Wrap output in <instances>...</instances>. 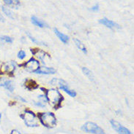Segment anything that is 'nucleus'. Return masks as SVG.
Masks as SVG:
<instances>
[{
    "instance_id": "1",
    "label": "nucleus",
    "mask_w": 134,
    "mask_h": 134,
    "mask_svg": "<svg viewBox=\"0 0 134 134\" xmlns=\"http://www.w3.org/2000/svg\"><path fill=\"white\" fill-rule=\"evenodd\" d=\"M46 98L48 102H49L54 109L60 107L61 102L63 100V96L60 92L57 89H49L46 91Z\"/></svg>"
},
{
    "instance_id": "2",
    "label": "nucleus",
    "mask_w": 134,
    "mask_h": 134,
    "mask_svg": "<svg viewBox=\"0 0 134 134\" xmlns=\"http://www.w3.org/2000/svg\"><path fill=\"white\" fill-rule=\"evenodd\" d=\"M40 122L45 127L48 128H52L57 125V119L52 112H45L40 113L39 115Z\"/></svg>"
},
{
    "instance_id": "3",
    "label": "nucleus",
    "mask_w": 134,
    "mask_h": 134,
    "mask_svg": "<svg viewBox=\"0 0 134 134\" xmlns=\"http://www.w3.org/2000/svg\"><path fill=\"white\" fill-rule=\"evenodd\" d=\"M21 117L23 119L25 122V125L28 127H34L39 126L38 119L36 117L33 111L29 110H25L24 114H21Z\"/></svg>"
},
{
    "instance_id": "4",
    "label": "nucleus",
    "mask_w": 134,
    "mask_h": 134,
    "mask_svg": "<svg viewBox=\"0 0 134 134\" xmlns=\"http://www.w3.org/2000/svg\"><path fill=\"white\" fill-rule=\"evenodd\" d=\"M51 84H52V85H57L59 87V89L63 91L64 92H65L71 97H76V91L70 89L67 82L63 80H58L57 78H54L51 81Z\"/></svg>"
},
{
    "instance_id": "5",
    "label": "nucleus",
    "mask_w": 134,
    "mask_h": 134,
    "mask_svg": "<svg viewBox=\"0 0 134 134\" xmlns=\"http://www.w3.org/2000/svg\"><path fill=\"white\" fill-rule=\"evenodd\" d=\"M81 129L87 133H91L94 134H106L104 131L99 127L97 124L92 122H87L82 126Z\"/></svg>"
},
{
    "instance_id": "6",
    "label": "nucleus",
    "mask_w": 134,
    "mask_h": 134,
    "mask_svg": "<svg viewBox=\"0 0 134 134\" xmlns=\"http://www.w3.org/2000/svg\"><path fill=\"white\" fill-rule=\"evenodd\" d=\"M24 67L25 70L28 72L35 73V71L40 68V63L35 58H32L24 64Z\"/></svg>"
},
{
    "instance_id": "7",
    "label": "nucleus",
    "mask_w": 134,
    "mask_h": 134,
    "mask_svg": "<svg viewBox=\"0 0 134 134\" xmlns=\"http://www.w3.org/2000/svg\"><path fill=\"white\" fill-rule=\"evenodd\" d=\"M16 66L13 61H7L2 65L0 70L2 74H13L16 71Z\"/></svg>"
},
{
    "instance_id": "8",
    "label": "nucleus",
    "mask_w": 134,
    "mask_h": 134,
    "mask_svg": "<svg viewBox=\"0 0 134 134\" xmlns=\"http://www.w3.org/2000/svg\"><path fill=\"white\" fill-rule=\"evenodd\" d=\"M111 126L113 127V129H114V131H116V132L119 134H132L131 131H129L127 128H126L125 127H124L123 125H122L120 123V122H118L117 121L114 120H111Z\"/></svg>"
},
{
    "instance_id": "9",
    "label": "nucleus",
    "mask_w": 134,
    "mask_h": 134,
    "mask_svg": "<svg viewBox=\"0 0 134 134\" xmlns=\"http://www.w3.org/2000/svg\"><path fill=\"white\" fill-rule=\"evenodd\" d=\"M0 87H3L6 90L13 93L15 89V85L13 80H7L6 78H0Z\"/></svg>"
},
{
    "instance_id": "10",
    "label": "nucleus",
    "mask_w": 134,
    "mask_h": 134,
    "mask_svg": "<svg viewBox=\"0 0 134 134\" xmlns=\"http://www.w3.org/2000/svg\"><path fill=\"white\" fill-rule=\"evenodd\" d=\"M35 73L38 74H54L56 73V69L52 67L42 66L40 67Z\"/></svg>"
},
{
    "instance_id": "11",
    "label": "nucleus",
    "mask_w": 134,
    "mask_h": 134,
    "mask_svg": "<svg viewBox=\"0 0 134 134\" xmlns=\"http://www.w3.org/2000/svg\"><path fill=\"white\" fill-rule=\"evenodd\" d=\"M32 53L33 55H36L39 59H40L44 64H46V58L47 57H49L48 55L46 53H45L43 50H41L40 49H36V50H32Z\"/></svg>"
},
{
    "instance_id": "12",
    "label": "nucleus",
    "mask_w": 134,
    "mask_h": 134,
    "mask_svg": "<svg viewBox=\"0 0 134 134\" xmlns=\"http://www.w3.org/2000/svg\"><path fill=\"white\" fill-rule=\"evenodd\" d=\"M99 22L101 24H103V25L106 26L108 28H110V29H120V26L117 23H115V22L112 21V20H108V19L106 18L99 20Z\"/></svg>"
},
{
    "instance_id": "13",
    "label": "nucleus",
    "mask_w": 134,
    "mask_h": 134,
    "mask_svg": "<svg viewBox=\"0 0 134 134\" xmlns=\"http://www.w3.org/2000/svg\"><path fill=\"white\" fill-rule=\"evenodd\" d=\"M54 32L56 34V35L57 36V37H58L63 43L66 44L68 42V41H69V37H68V36L65 35L64 34L60 32L57 29H54Z\"/></svg>"
},
{
    "instance_id": "14",
    "label": "nucleus",
    "mask_w": 134,
    "mask_h": 134,
    "mask_svg": "<svg viewBox=\"0 0 134 134\" xmlns=\"http://www.w3.org/2000/svg\"><path fill=\"white\" fill-rule=\"evenodd\" d=\"M24 86L25 87L29 90V91H32V90H34L38 87V85L36 83L35 81L32 80H26L25 83H24Z\"/></svg>"
},
{
    "instance_id": "15",
    "label": "nucleus",
    "mask_w": 134,
    "mask_h": 134,
    "mask_svg": "<svg viewBox=\"0 0 134 134\" xmlns=\"http://www.w3.org/2000/svg\"><path fill=\"white\" fill-rule=\"evenodd\" d=\"M31 20H32V23L34 24V25H35V26H37L40 27V28H44V27H48V25L45 22H43V20H40L39 18H37V17L35 16H32V18H31Z\"/></svg>"
},
{
    "instance_id": "16",
    "label": "nucleus",
    "mask_w": 134,
    "mask_h": 134,
    "mask_svg": "<svg viewBox=\"0 0 134 134\" xmlns=\"http://www.w3.org/2000/svg\"><path fill=\"white\" fill-rule=\"evenodd\" d=\"M3 1L7 6L13 8H18L21 4L19 0H3Z\"/></svg>"
},
{
    "instance_id": "17",
    "label": "nucleus",
    "mask_w": 134,
    "mask_h": 134,
    "mask_svg": "<svg viewBox=\"0 0 134 134\" xmlns=\"http://www.w3.org/2000/svg\"><path fill=\"white\" fill-rule=\"evenodd\" d=\"M73 41H74V42H75V44L76 45V47H77L79 50H81V51H82L83 53H87V48H86V47H85V45H84V44L82 43L79 40L76 39V38H74Z\"/></svg>"
},
{
    "instance_id": "18",
    "label": "nucleus",
    "mask_w": 134,
    "mask_h": 134,
    "mask_svg": "<svg viewBox=\"0 0 134 134\" xmlns=\"http://www.w3.org/2000/svg\"><path fill=\"white\" fill-rule=\"evenodd\" d=\"M82 71H83V73L84 74L85 76H87L88 78H89V80L91 81H94L95 80V77H94V74H92V72L87 67H83L82 68Z\"/></svg>"
},
{
    "instance_id": "19",
    "label": "nucleus",
    "mask_w": 134,
    "mask_h": 134,
    "mask_svg": "<svg viewBox=\"0 0 134 134\" xmlns=\"http://www.w3.org/2000/svg\"><path fill=\"white\" fill-rule=\"evenodd\" d=\"M2 12H3L7 16H8L9 18H15V17H14V13L9 7H5V6H2Z\"/></svg>"
},
{
    "instance_id": "20",
    "label": "nucleus",
    "mask_w": 134,
    "mask_h": 134,
    "mask_svg": "<svg viewBox=\"0 0 134 134\" xmlns=\"http://www.w3.org/2000/svg\"><path fill=\"white\" fill-rule=\"evenodd\" d=\"M0 42H3V43H9L12 44L13 42V39L12 37H9V36H0Z\"/></svg>"
},
{
    "instance_id": "21",
    "label": "nucleus",
    "mask_w": 134,
    "mask_h": 134,
    "mask_svg": "<svg viewBox=\"0 0 134 134\" xmlns=\"http://www.w3.org/2000/svg\"><path fill=\"white\" fill-rule=\"evenodd\" d=\"M27 35H28V37L30 39L31 41H32V42L35 44H41V45H46V44L43 43V42H40V41H38L37 40H36L34 37H33L32 35H31L29 33H27Z\"/></svg>"
},
{
    "instance_id": "22",
    "label": "nucleus",
    "mask_w": 134,
    "mask_h": 134,
    "mask_svg": "<svg viewBox=\"0 0 134 134\" xmlns=\"http://www.w3.org/2000/svg\"><path fill=\"white\" fill-rule=\"evenodd\" d=\"M17 56H18V58H19L20 60H23V59H24L25 57H26V53H25V51H24V50H20V51L18 53Z\"/></svg>"
},
{
    "instance_id": "23",
    "label": "nucleus",
    "mask_w": 134,
    "mask_h": 134,
    "mask_svg": "<svg viewBox=\"0 0 134 134\" xmlns=\"http://www.w3.org/2000/svg\"><path fill=\"white\" fill-rule=\"evenodd\" d=\"M34 104L37 106V107H39L43 108L46 107V103L45 102H43V101H38V102H34Z\"/></svg>"
},
{
    "instance_id": "24",
    "label": "nucleus",
    "mask_w": 134,
    "mask_h": 134,
    "mask_svg": "<svg viewBox=\"0 0 134 134\" xmlns=\"http://www.w3.org/2000/svg\"><path fill=\"white\" fill-rule=\"evenodd\" d=\"M90 10H92V11H93V12H97V11L99 10V4H95L94 6L92 7Z\"/></svg>"
},
{
    "instance_id": "25",
    "label": "nucleus",
    "mask_w": 134,
    "mask_h": 134,
    "mask_svg": "<svg viewBox=\"0 0 134 134\" xmlns=\"http://www.w3.org/2000/svg\"><path fill=\"white\" fill-rule=\"evenodd\" d=\"M11 134H21L17 130H13L12 132H11Z\"/></svg>"
},
{
    "instance_id": "26",
    "label": "nucleus",
    "mask_w": 134,
    "mask_h": 134,
    "mask_svg": "<svg viewBox=\"0 0 134 134\" xmlns=\"http://www.w3.org/2000/svg\"><path fill=\"white\" fill-rule=\"evenodd\" d=\"M18 99H19V100H22V101H23V102H27V100H25V99H24V98H23L19 97V96H18Z\"/></svg>"
},
{
    "instance_id": "27",
    "label": "nucleus",
    "mask_w": 134,
    "mask_h": 134,
    "mask_svg": "<svg viewBox=\"0 0 134 134\" xmlns=\"http://www.w3.org/2000/svg\"><path fill=\"white\" fill-rule=\"evenodd\" d=\"M3 20H4V18L0 15V21H3Z\"/></svg>"
},
{
    "instance_id": "28",
    "label": "nucleus",
    "mask_w": 134,
    "mask_h": 134,
    "mask_svg": "<svg viewBox=\"0 0 134 134\" xmlns=\"http://www.w3.org/2000/svg\"><path fill=\"white\" fill-rule=\"evenodd\" d=\"M1 118H2V114L0 113V122H1Z\"/></svg>"
}]
</instances>
